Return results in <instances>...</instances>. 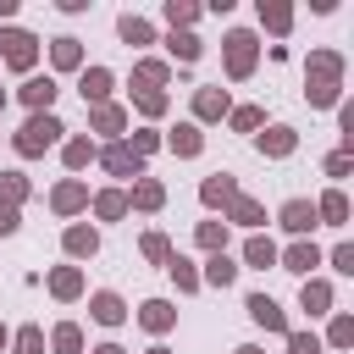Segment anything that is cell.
Segmentation results:
<instances>
[{"label": "cell", "instance_id": "cell-15", "mask_svg": "<svg viewBox=\"0 0 354 354\" xmlns=\"http://www.w3.org/2000/svg\"><path fill=\"white\" fill-rule=\"evenodd\" d=\"M88 133H105V144L111 138H127V105H116V100L88 105Z\"/></svg>", "mask_w": 354, "mask_h": 354}, {"label": "cell", "instance_id": "cell-31", "mask_svg": "<svg viewBox=\"0 0 354 354\" xmlns=\"http://www.w3.org/2000/svg\"><path fill=\"white\" fill-rule=\"evenodd\" d=\"M44 343H50V354H83V326L77 321H55Z\"/></svg>", "mask_w": 354, "mask_h": 354}, {"label": "cell", "instance_id": "cell-8", "mask_svg": "<svg viewBox=\"0 0 354 354\" xmlns=\"http://www.w3.org/2000/svg\"><path fill=\"white\" fill-rule=\"evenodd\" d=\"M315 266H321V243H315V238H293L288 249H277V271L315 277Z\"/></svg>", "mask_w": 354, "mask_h": 354}, {"label": "cell", "instance_id": "cell-42", "mask_svg": "<svg viewBox=\"0 0 354 354\" xmlns=\"http://www.w3.org/2000/svg\"><path fill=\"white\" fill-rule=\"evenodd\" d=\"M138 254H144L149 266H166L177 249H171V238H166V232H144V238H138Z\"/></svg>", "mask_w": 354, "mask_h": 354}, {"label": "cell", "instance_id": "cell-54", "mask_svg": "<svg viewBox=\"0 0 354 354\" xmlns=\"http://www.w3.org/2000/svg\"><path fill=\"white\" fill-rule=\"evenodd\" d=\"M6 100H11V88H0V111H6Z\"/></svg>", "mask_w": 354, "mask_h": 354}, {"label": "cell", "instance_id": "cell-45", "mask_svg": "<svg viewBox=\"0 0 354 354\" xmlns=\"http://www.w3.org/2000/svg\"><path fill=\"white\" fill-rule=\"evenodd\" d=\"M127 144H133V155H155L160 149V127H133Z\"/></svg>", "mask_w": 354, "mask_h": 354}, {"label": "cell", "instance_id": "cell-14", "mask_svg": "<svg viewBox=\"0 0 354 354\" xmlns=\"http://www.w3.org/2000/svg\"><path fill=\"white\" fill-rule=\"evenodd\" d=\"M50 210H55V216H83V210H88V183H83V177H61V183L50 188Z\"/></svg>", "mask_w": 354, "mask_h": 354}, {"label": "cell", "instance_id": "cell-43", "mask_svg": "<svg viewBox=\"0 0 354 354\" xmlns=\"http://www.w3.org/2000/svg\"><path fill=\"white\" fill-rule=\"evenodd\" d=\"M44 348H50V343H44V326H33V321H28V326H17V332H11V354H44Z\"/></svg>", "mask_w": 354, "mask_h": 354}, {"label": "cell", "instance_id": "cell-36", "mask_svg": "<svg viewBox=\"0 0 354 354\" xmlns=\"http://www.w3.org/2000/svg\"><path fill=\"white\" fill-rule=\"evenodd\" d=\"M194 243H199L205 254H227V221H216V216L199 221V227H194Z\"/></svg>", "mask_w": 354, "mask_h": 354}, {"label": "cell", "instance_id": "cell-34", "mask_svg": "<svg viewBox=\"0 0 354 354\" xmlns=\"http://www.w3.org/2000/svg\"><path fill=\"white\" fill-rule=\"evenodd\" d=\"M166 55H171L177 66H194V61L205 55V44H199V33H166Z\"/></svg>", "mask_w": 354, "mask_h": 354}, {"label": "cell", "instance_id": "cell-6", "mask_svg": "<svg viewBox=\"0 0 354 354\" xmlns=\"http://www.w3.org/2000/svg\"><path fill=\"white\" fill-rule=\"evenodd\" d=\"M304 88H343V55H337V50H310V61H304Z\"/></svg>", "mask_w": 354, "mask_h": 354}, {"label": "cell", "instance_id": "cell-21", "mask_svg": "<svg viewBox=\"0 0 354 354\" xmlns=\"http://www.w3.org/2000/svg\"><path fill=\"white\" fill-rule=\"evenodd\" d=\"M221 221H227V227H243V232H260V227H266V205H260L254 194H238V199L221 210Z\"/></svg>", "mask_w": 354, "mask_h": 354}, {"label": "cell", "instance_id": "cell-52", "mask_svg": "<svg viewBox=\"0 0 354 354\" xmlns=\"http://www.w3.org/2000/svg\"><path fill=\"white\" fill-rule=\"evenodd\" d=\"M6 348H11V326L0 321V354H6Z\"/></svg>", "mask_w": 354, "mask_h": 354}, {"label": "cell", "instance_id": "cell-13", "mask_svg": "<svg viewBox=\"0 0 354 354\" xmlns=\"http://www.w3.org/2000/svg\"><path fill=\"white\" fill-rule=\"evenodd\" d=\"M254 149H260L266 160H288V155L299 149V127H288V122H271L266 133H254Z\"/></svg>", "mask_w": 354, "mask_h": 354}, {"label": "cell", "instance_id": "cell-50", "mask_svg": "<svg viewBox=\"0 0 354 354\" xmlns=\"http://www.w3.org/2000/svg\"><path fill=\"white\" fill-rule=\"evenodd\" d=\"M88 354H127V348H122V343H94Z\"/></svg>", "mask_w": 354, "mask_h": 354}, {"label": "cell", "instance_id": "cell-49", "mask_svg": "<svg viewBox=\"0 0 354 354\" xmlns=\"http://www.w3.org/2000/svg\"><path fill=\"white\" fill-rule=\"evenodd\" d=\"M11 17H17V0H0V28H6Z\"/></svg>", "mask_w": 354, "mask_h": 354}, {"label": "cell", "instance_id": "cell-19", "mask_svg": "<svg viewBox=\"0 0 354 354\" xmlns=\"http://www.w3.org/2000/svg\"><path fill=\"white\" fill-rule=\"evenodd\" d=\"M111 88H116V72H111V66H83V72H77V94H83V105H105Z\"/></svg>", "mask_w": 354, "mask_h": 354}, {"label": "cell", "instance_id": "cell-33", "mask_svg": "<svg viewBox=\"0 0 354 354\" xmlns=\"http://www.w3.org/2000/svg\"><path fill=\"white\" fill-rule=\"evenodd\" d=\"M160 17H166V28H171V33H194L199 6H194V0H166V6H160Z\"/></svg>", "mask_w": 354, "mask_h": 354}, {"label": "cell", "instance_id": "cell-23", "mask_svg": "<svg viewBox=\"0 0 354 354\" xmlns=\"http://www.w3.org/2000/svg\"><path fill=\"white\" fill-rule=\"evenodd\" d=\"M299 310L315 321V315H332V282L326 277H304L299 282Z\"/></svg>", "mask_w": 354, "mask_h": 354}, {"label": "cell", "instance_id": "cell-24", "mask_svg": "<svg viewBox=\"0 0 354 354\" xmlns=\"http://www.w3.org/2000/svg\"><path fill=\"white\" fill-rule=\"evenodd\" d=\"M138 326L155 332V337H166V332L177 326V304H171V299H144V304H138Z\"/></svg>", "mask_w": 354, "mask_h": 354}, {"label": "cell", "instance_id": "cell-51", "mask_svg": "<svg viewBox=\"0 0 354 354\" xmlns=\"http://www.w3.org/2000/svg\"><path fill=\"white\" fill-rule=\"evenodd\" d=\"M232 354H266V348H260V343H238Z\"/></svg>", "mask_w": 354, "mask_h": 354}, {"label": "cell", "instance_id": "cell-11", "mask_svg": "<svg viewBox=\"0 0 354 354\" xmlns=\"http://www.w3.org/2000/svg\"><path fill=\"white\" fill-rule=\"evenodd\" d=\"M243 310H249V321H254V326H266V332H277V337H288V332H293V326H288V310H282L271 293H249V299H243Z\"/></svg>", "mask_w": 354, "mask_h": 354}, {"label": "cell", "instance_id": "cell-10", "mask_svg": "<svg viewBox=\"0 0 354 354\" xmlns=\"http://www.w3.org/2000/svg\"><path fill=\"white\" fill-rule=\"evenodd\" d=\"M55 94H61V83H55L50 72H28L22 88H17V100L28 105V116H33V111H55Z\"/></svg>", "mask_w": 354, "mask_h": 354}, {"label": "cell", "instance_id": "cell-37", "mask_svg": "<svg viewBox=\"0 0 354 354\" xmlns=\"http://www.w3.org/2000/svg\"><path fill=\"white\" fill-rule=\"evenodd\" d=\"M321 343H326V348H354V315H348V310H332Z\"/></svg>", "mask_w": 354, "mask_h": 354}, {"label": "cell", "instance_id": "cell-46", "mask_svg": "<svg viewBox=\"0 0 354 354\" xmlns=\"http://www.w3.org/2000/svg\"><path fill=\"white\" fill-rule=\"evenodd\" d=\"M321 171H326V177H332V188H337V183H343V177L354 171V155H343V149H332V155L321 160Z\"/></svg>", "mask_w": 354, "mask_h": 354}, {"label": "cell", "instance_id": "cell-3", "mask_svg": "<svg viewBox=\"0 0 354 354\" xmlns=\"http://www.w3.org/2000/svg\"><path fill=\"white\" fill-rule=\"evenodd\" d=\"M39 50H44V44H39V33H28V28H17V22H6V28H0V66H11V72H22V77H28V72L39 66Z\"/></svg>", "mask_w": 354, "mask_h": 354}, {"label": "cell", "instance_id": "cell-12", "mask_svg": "<svg viewBox=\"0 0 354 354\" xmlns=\"http://www.w3.org/2000/svg\"><path fill=\"white\" fill-rule=\"evenodd\" d=\"M160 149H171L177 160H194V155H205V127L177 122V127H166V133H160Z\"/></svg>", "mask_w": 354, "mask_h": 354}, {"label": "cell", "instance_id": "cell-2", "mask_svg": "<svg viewBox=\"0 0 354 354\" xmlns=\"http://www.w3.org/2000/svg\"><path fill=\"white\" fill-rule=\"evenodd\" d=\"M254 66H260V39H254L249 28H232V33L221 39V72H227L232 83H249Z\"/></svg>", "mask_w": 354, "mask_h": 354}, {"label": "cell", "instance_id": "cell-1", "mask_svg": "<svg viewBox=\"0 0 354 354\" xmlns=\"http://www.w3.org/2000/svg\"><path fill=\"white\" fill-rule=\"evenodd\" d=\"M61 133H66V127H61V116H55V111H33V116L11 133V149H17L22 160H39L44 149H55V144H61Z\"/></svg>", "mask_w": 354, "mask_h": 354}, {"label": "cell", "instance_id": "cell-47", "mask_svg": "<svg viewBox=\"0 0 354 354\" xmlns=\"http://www.w3.org/2000/svg\"><path fill=\"white\" fill-rule=\"evenodd\" d=\"M321 260H326L337 277H354V243H337V249H332V254H321Z\"/></svg>", "mask_w": 354, "mask_h": 354}, {"label": "cell", "instance_id": "cell-41", "mask_svg": "<svg viewBox=\"0 0 354 354\" xmlns=\"http://www.w3.org/2000/svg\"><path fill=\"white\" fill-rule=\"evenodd\" d=\"M227 127H232V133H260V127H266V111H260V105H232V111H227Z\"/></svg>", "mask_w": 354, "mask_h": 354}, {"label": "cell", "instance_id": "cell-26", "mask_svg": "<svg viewBox=\"0 0 354 354\" xmlns=\"http://www.w3.org/2000/svg\"><path fill=\"white\" fill-rule=\"evenodd\" d=\"M50 66H55V72H83V66H88V61H83V39H72V33L50 39Z\"/></svg>", "mask_w": 354, "mask_h": 354}, {"label": "cell", "instance_id": "cell-40", "mask_svg": "<svg viewBox=\"0 0 354 354\" xmlns=\"http://www.w3.org/2000/svg\"><path fill=\"white\" fill-rule=\"evenodd\" d=\"M133 111L144 116V127H155V122L171 111V94H133Z\"/></svg>", "mask_w": 354, "mask_h": 354}, {"label": "cell", "instance_id": "cell-16", "mask_svg": "<svg viewBox=\"0 0 354 354\" xmlns=\"http://www.w3.org/2000/svg\"><path fill=\"white\" fill-rule=\"evenodd\" d=\"M238 194H243V188H238V177H232V171H210V177L199 183V205H205V210H227Z\"/></svg>", "mask_w": 354, "mask_h": 354}, {"label": "cell", "instance_id": "cell-18", "mask_svg": "<svg viewBox=\"0 0 354 354\" xmlns=\"http://www.w3.org/2000/svg\"><path fill=\"white\" fill-rule=\"evenodd\" d=\"M44 288H50V299H61V304H77V299L88 293V282H83V266H55V271L44 277Z\"/></svg>", "mask_w": 354, "mask_h": 354}, {"label": "cell", "instance_id": "cell-27", "mask_svg": "<svg viewBox=\"0 0 354 354\" xmlns=\"http://www.w3.org/2000/svg\"><path fill=\"white\" fill-rule=\"evenodd\" d=\"M94 155H100V144H94L88 133L61 138V160H66V171H72V177H77V171H88V166H94Z\"/></svg>", "mask_w": 354, "mask_h": 354}, {"label": "cell", "instance_id": "cell-35", "mask_svg": "<svg viewBox=\"0 0 354 354\" xmlns=\"http://www.w3.org/2000/svg\"><path fill=\"white\" fill-rule=\"evenodd\" d=\"M243 266H249V271H266V266H277V243H271L266 232H249V243H243Z\"/></svg>", "mask_w": 354, "mask_h": 354}, {"label": "cell", "instance_id": "cell-39", "mask_svg": "<svg viewBox=\"0 0 354 354\" xmlns=\"http://www.w3.org/2000/svg\"><path fill=\"white\" fill-rule=\"evenodd\" d=\"M166 271H171L177 293H199V266H194L188 254H171V260H166Z\"/></svg>", "mask_w": 354, "mask_h": 354}, {"label": "cell", "instance_id": "cell-7", "mask_svg": "<svg viewBox=\"0 0 354 354\" xmlns=\"http://www.w3.org/2000/svg\"><path fill=\"white\" fill-rule=\"evenodd\" d=\"M277 221H282V232H293V238H310L321 221H315V199H304V194H293V199H282L277 205Z\"/></svg>", "mask_w": 354, "mask_h": 354}, {"label": "cell", "instance_id": "cell-4", "mask_svg": "<svg viewBox=\"0 0 354 354\" xmlns=\"http://www.w3.org/2000/svg\"><path fill=\"white\" fill-rule=\"evenodd\" d=\"M227 111H232V94L221 88V83H199L194 88V127H210V122H227Z\"/></svg>", "mask_w": 354, "mask_h": 354}, {"label": "cell", "instance_id": "cell-44", "mask_svg": "<svg viewBox=\"0 0 354 354\" xmlns=\"http://www.w3.org/2000/svg\"><path fill=\"white\" fill-rule=\"evenodd\" d=\"M282 343H288V354H326V343H321V332H299V326H293V332H288Z\"/></svg>", "mask_w": 354, "mask_h": 354}, {"label": "cell", "instance_id": "cell-30", "mask_svg": "<svg viewBox=\"0 0 354 354\" xmlns=\"http://www.w3.org/2000/svg\"><path fill=\"white\" fill-rule=\"evenodd\" d=\"M315 221H321V227H348V194H343V188H326V194L315 199Z\"/></svg>", "mask_w": 354, "mask_h": 354}, {"label": "cell", "instance_id": "cell-9", "mask_svg": "<svg viewBox=\"0 0 354 354\" xmlns=\"http://www.w3.org/2000/svg\"><path fill=\"white\" fill-rule=\"evenodd\" d=\"M166 83H171V61H160V55L133 61V94H166Z\"/></svg>", "mask_w": 354, "mask_h": 354}, {"label": "cell", "instance_id": "cell-25", "mask_svg": "<svg viewBox=\"0 0 354 354\" xmlns=\"http://www.w3.org/2000/svg\"><path fill=\"white\" fill-rule=\"evenodd\" d=\"M116 39L133 44V50H144V44H155V22L138 17V11H122V17H116Z\"/></svg>", "mask_w": 354, "mask_h": 354}, {"label": "cell", "instance_id": "cell-53", "mask_svg": "<svg viewBox=\"0 0 354 354\" xmlns=\"http://www.w3.org/2000/svg\"><path fill=\"white\" fill-rule=\"evenodd\" d=\"M144 354H171V348H166V343H155V348H144Z\"/></svg>", "mask_w": 354, "mask_h": 354}, {"label": "cell", "instance_id": "cell-32", "mask_svg": "<svg viewBox=\"0 0 354 354\" xmlns=\"http://www.w3.org/2000/svg\"><path fill=\"white\" fill-rule=\"evenodd\" d=\"M28 194H33L28 171H0V205H6V210H22V205H28Z\"/></svg>", "mask_w": 354, "mask_h": 354}, {"label": "cell", "instance_id": "cell-48", "mask_svg": "<svg viewBox=\"0 0 354 354\" xmlns=\"http://www.w3.org/2000/svg\"><path fill=\"white\" fill-rule=\"evenodd\" d=\"M17 227H22V210H6V205H0V238H11Z\"/></svg>", "mask_w": 354, "mask_h": 354}, {"label": "cell", "instance_id": "cell-22", "mask_svg": "<svg viewBox=\"0 0 354 354\" xmlns=\"http://www.w3.org/2000/svg\"><path fill=\"white\" fill-rule=\"evenodd\" d=\"M88 315H94L100 326H122V321H127V299H122L116 288H94V293H88Z\"/></svg>", "mask_w": 354, "mask_h": 354}, {"label": "cell", "instance_id": "cell-29", "mask_svg": "<svg viewBox=\"0 0 354 354\" xmlns=\"http://www.w3.org/2000/svg\"><path fill=\"white\" fill-rule=\"evenodd\" d=\"M88 205H94L100 221H127L133 216L127 210V188H100V194H88Z\"/></svg>", "mask_w": 354, "mask_h": 354}, {"label": "cell", "instance_id": "cell-28", "mask_svg": "<svg viewBox=\"0 0 354 354\" xmlns=\"http://www.w3.org/2000/svg\"><path fill=\"white\" fill-rule=\"evenodd\" d=\"M238 260L232 254H205V271H199V288H232L238 282Z\"/></svg>", "mask_w": 354, "mask_h": 354}, {"label": "cell", "instance_id": "cell-38", "mask_svg": "<svg viewBox=\"0 0 354 354\" xmlns=\"http://www.w3.org/2000/svg\"><path fill=\"white\" fill-rule=\"evenodd\" d=\"M260 28H271L277 39L293 28V6H282V0H260Z\"/></svg>", "mask_w": 354, "mask_h": 354}, {"label": "cell", "instance_id": "cell-20", "mask_svg": "<svg viewBox=\"0 0 354 354\" xmlns=\"http://www.w3.org/2000/svg\"><path fill=\"white\" fill-rule=\"evenodd\" d=\"M127 210H144V216H155V210H166V183L160 177H138L133 188H127Z\"/></svg>", "mask_w": 354, "mask_h": 354}, {"label": "cell", "instance_id": "cell-17", "mask_svg": "<svg viewBox=\"0 0 354 354\" xmlns=\"http://www.w3.org/2000/svg\"><path fill=\"white\" fill-rule=\"evenodd\" d=\"M61 249H66V260H94V254H100V227H88V221H66Z\"/></svg>", "mask_w": 354, "mask_h": 354}, {"label": "cell", "instance_id": "cell-5", "mask_svg": "<svg viewBox=\"0 0 354 354\" xmlns=\"http://www.w3.org/2000/svg\"><path fill=\"white\" fill-rule=\"evenodd\" d=\"M94 166H105L111 177H144V155H133V144L127 138H111V144H100V155H94Z\"/></svg>", "mask_w": 354, "mask_h": 354}]
</instances>
